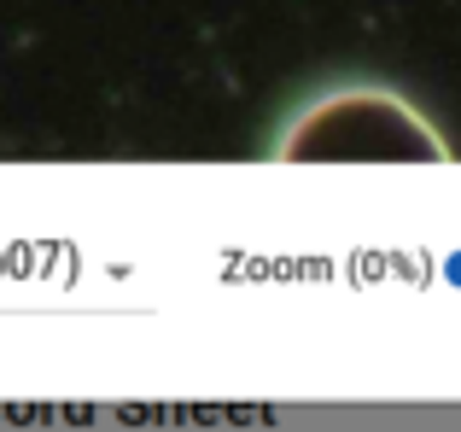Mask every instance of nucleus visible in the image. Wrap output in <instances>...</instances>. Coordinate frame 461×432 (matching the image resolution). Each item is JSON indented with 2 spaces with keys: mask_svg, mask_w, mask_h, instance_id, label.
I'll return each mask as SVG.
<instances>
[{
  "mask_svg": "<svg viewBox=\"0 0 461 432\" xmlns=\"http://www.w3.org/2000/svg\"><path fill=\"white\" fill-rule=\"evenodd\" d=\"M286 158H444V140L392 94H339L281 140Z\"/></svg>",
  "mask_w": 461,
  "mask_h": 432,
  "instance_id": "f257e3e1",
  "label": "nucleus"
}]
</instances>
